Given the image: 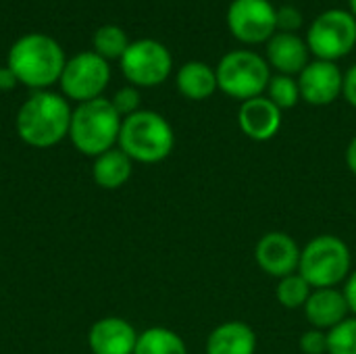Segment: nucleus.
Masks as SVG:
<instances>
[{"label": "nucleus", "instance_id": "obj_1", "mask_svg": "<svg viewBox=\"0 0 356 354\" xmlns=\"http://www.w3.org/2000/svg\"><path fill=\"white\" fill-rule=\"evenodd\" d=\"M73 108L67 98L48 90L33 92L17 111V136L31 148H52L69 138Z\"/></svg>", "mask_w": 356, "mask_h": 354}, {"label": "nucleus", "instance_id": "obj_2", "mask_svg": "<svg viewBox=\"0 0 356 354\" xmlns=\"http://www.w3.org/2000/svg\"><path fill=\"white\" fill-rule=\"evenodd\" d=\"M67 56L63 46L46 33H25L8 50L6 67L25 88L48 90L63 75Z\"/></svg>", "mask_w": 356, "mask_h": 354}, {"label": "nucleus", "instance_id": "obj_3", "mask_svg": "<svg viewBox=\"0 0 356 354\" xmlns=\"http://www.w3.org/2000/svg\"><path fill=\"white\" fill-rule=\"evenodd\" d=\"M123 117L115 111L113 102L104 96L81 102L73 108L69 140L86 156L96 159L119 144Z\"/></svg>", "mask_w": 356, "mask_h": 354}, {"label": "nucleus", "instance_id": "obj_4", "mask_svg": "<svg viewBox=\"0 0 356 354\" xmlns=\"http://www.w3.org/2000/svg\"><path fill=\"white\" fill-rule=\"evenodd\" d=\"M117 146L134 163L154 165L173 152L175 134L163 115L154 111H138L123 119Z\"/></svg>", "mask_w": 356, "mask_h": 354}, {"label": "nucleus", "instance_id": "obj_5", "mask_svg": "<svg viewBox=\"0 0 356 354\" xmlns=\"http://www.w3.org/2000/svg\"><path fill=\"white\" fill-rule=\"evenodd\" d=\"M298 273L313 290L338 288L353 273V252L348 244L334 234L315 236L300 252Z\"/></svg>", "mask_w": 356, "mask_h": 354}, {"label": "nucleus", "instance_id": "obj_6", "mask_svg": "<svg viewBox=\"0 0 356 354\" xmlns=\"http://www.w3.org/2000/svg\"><path fill=\"white\" fill-rule=\"evenodd\" d=\"M217 86L223 94L236 100H250L267 92L271 79L269 63L252 50H232L227 52L217 69Z\"/></svg>", "mask_w": 356, "mask_h": 354}, {"label": "nucleus", "instance_id": "obj_7", "mask_svg": "<svg viewBox=\"0 0 356 354\" xmlns=\"http://www.w3.org/2000/svg\"><path fill=\"white\" fill-rule=\"evenodd\" d=\"M307 46L319 61L330 63L350 54L356 46V17L350 10H325L311 23Z\"/></svg>", "mask_w": 356, "mask_h": 354}, {"label": "nucleus", "instance_id": "obj_8", "mask_svg": "<svg viewBox=\"0 0 356 354\" xmlns=\"http://www.w3.org/2000/svg\"><path fill=\"white\" fill-rule=\"evenodd\" d=\"M119 63L125 79L136 88L161 86L167 81L173 69V56L169 48L152 38L131 42Z\"/></svg>", "mask_w": 356, "mask_h": 354}, {"label": "nucleus", "instance_id": "obj_9", "mask_svg": "<svg viewBox=\"0 0 356 354\" xmlns=\"http://www.w3.org/2000/svg\"><path fill=\"white\" fill-rule=\"evenodd\" d=\"M111 81V65L94 50L79 52L67 58L63 75L58 79L65 98L75 102H90L102 96Z\"/></svg>", "mask_w": 356, "mask_h": 354}, {"label": "nucleus", "instance_id": "obj_10", "mask_svg": "<svg viewBox=\"0 0 356 354\" xmlns=\"http://www.w3.org/2000/svg\"><path fill=\"white\" fill-rule=\"evenodd\" d=\"M275 6L269 0H234L227 8V25L236 40L263 44L277 31Z\"/></svg>", "mask_w": 356, "mask_h": 354}, {"label": "nucleus", "instance_id": "obj_11", "mask_svg": "<svg viewBox=\"0 0 356 354\" xmlns=\"http://www.w3.org/2000/svg\"><path fill=\"white\" fill-rule=\"evenodd\" d=\"M302 248L286 232H267L254 246V261L269 277L282 280L298 273Z\"/></svg>", "mask_w": 356, "mask_h": 354}, {"label": "nucleus", "instance_id": "obj_12", "mask_svg": "<svg viewBox=\"0 0 356 354\" xmlns=\"http://www.w3.org/2000/svg\"><path fill=\"white\" fill-rule=\"evenodd\" d=\"M344 73L336 63L311 61L298 75L300 98L313 106H327L342 94Z\"/></svg>", "mask_w": 356, "mask_h": 354}, {"label": "nucleus", "instance_id": "obj_13", "mask_svg": "<svg viewBox=\"0 0 356 354\" xmlns=\"http://www.w3.org/2000/svg\"><path fill=\"white\" fill-rule=\"evenodd\" d=\"M138 336L127 319L102 317L88 332V348L92 354H134Z\"/></svg>", "mask_w": 356, "mask_h": 354}, {"label": "nucleus", "instance_id": "obj_14", "mask_svg": "<svg viewBox=\"0 0 356 354\" xmlns=\"http://www.w3.org/2000/svg\"><path fill=\"white\" fill-rule=\"evenodd\" d=\"M238 125L246 138L267 142L275 138L282 127V111L267 96H257L242 102L238 111Z\"/></svg>", "mask_w": 356, "mask_h": 354}, {"label": "nucleus", "instance_id": "obj_15", "mask_svg": "<svg viewBox=\"0 0 356 354\" xmlns=\"http://www.w3.org/2000/svg\"><path fill=\"white\" fill-rule=\"evenodd\" d=\"M302 311H305V317L311 323V328L321 330V332H332L344 319L350 317L348 303L340 288L313 290Z\"/></svg>", "mask_w": 356, "mask_h": 354}, {"label": "nucleus", "instance_id": "obj_16", "mask_svg": "<svg viewBox=\"0 0 356 354\" xmlns=\"http://www.w3.org/2000/svg\"><path fill=\"white\" fill-rule=\"evenodd\" d=\"M309 52L307 42L296 33L277 31L267 42V63L277 69L280 75H300V71L311 63Z\"/></svg>", "mask_w": 356, "mask_h": 354}, {"label": "nucleus", "instance_id": "obj_17", "mask_svg": "<svg viewBox=\"0 0 356 354\" xmlns=\"http://www.w3.org/2000/svg\"><path fill=\"white\" fill-rule=\"evenodd\" d=\"M257 332L244 321H225L207 338V354H257Z\"/></svg>", "mask_w": 356, "mask_h": 354}, {"label": "nucleus", "instance_id": "obj_18", "mask_svg": "<svg viewBox=\"0 0 356 354\" xmlns=\"http://www.w3.org/2000/svg\"><path fill=\"white\" fill-rule=\"evenodd\" d=\"M134 173V161L117 146L92 163V179L102 190H119L123 188Z\"/></svg>", "mask_w": 356, "mask_h": 354}, {"label": "nucleus", "instance_id": "obj_19", "mask_svg": "<svg viewBox=\"0 0 356 354\" xmlns=\"http://www.w3.org/2000/svg\"><path fill=\"white\" fill-rule=\"evenodd\" d=\"M177 90L188 100H207L211 98L219 86H217V73L213 67H209L202 61H190L186 63L175 77Z\"/></svg>", "mask_w": 356, "mask_h": 354}, {"label": "nucleus", "instance_id": "obj_20", "mask_svg": "<svg viewBox=\"0 0 356 354\" xmlns=\"http://www.w3.org/2000/svg\"><path fill=\"white\" fill-rule=\"evenodd\" d=\"M134 354H188L181 336L169 328H148L140 332Z\"/></svg>", "mask_w": 356, "mask_h": 354}, {"label": "nucleus", "instance_id": "obj_21", "mask_svg": "<svg viewBox=\"0 0 356 354\" xmlns=\"http://www.w3.org/2000/svg\"><path fill=\"white\" fill-rule=\"evenodd\" d=\"M129 38L119 25H102L94 33V52L100 54L104 61H115L125 54L129 48Z\"/></svg>", "mask_w": 356, "mask_h": 354}, {"label": "nucleus", "instance_id": "obj_22", "mask_svg": "<svg viewBox=\"0 0 356 354\" xmlns=\"http://www.w3.org/2000/svg\"><path fill=\"white\" fill-rule=\"evenodd\" d=\"M311 292H313V288L309 286V282L300 273H292L288 277L277 280V288H275L277 303L284 309H290V311L305 309Z\"/></svg>", "mask_w": 356, "mask_h": 354}, {"label": "nucleus", "instance_id": "obj_23", "mask_svg": "<svg viewBox=\"0 0 356 354\" xmlns=\"http://www.w3.org/2000/svg\"><path fill=\"white\" fill-rule=\"evenodd\" d=\"M267 98L280 108V111H288L294 108L300 100V88H298V79H294L292 75H273L269 79L267 86Z\"/></svg>", "mask_w": 356, "mask_h": 354}, {"label": "nucleus", "instance_id": "obj_24", "mask_svg": "<svg viewBox=\"0 0 356 354\" xmlns=\"http://www.w3.org/2000/svg\"><path fill=\"white\" fill-rule=\"evenodd\" d=\"M327 354H356V317L350 315L327 332Z\"/></svg>", "mask_w": 356, "mask_h": 354}, {"label": "nucleus", "instance_id": "obj_25", "mask_svg": "<svg viewBox=\"0 0 356 354\" xmlns=\"http://www.w3.org/2000/svg\"><path fill=\"white\" fill-rule=\"evenodd\" d=\"M111 102H113L115 111H117L123 119L129 117V115H134V113H138V111H142V108H140L142 96H140V90H138L136 86L119 88V90L115 92V96L111 98Z\"/></svg>", "mask_w": 356, "mask_h": 354}, {"label": "nucleus", "instance_id": "obj_26", "mask_svg": "<svg viewBox=\"0 0 356 354\" xmlns=\"http://www.w3.org/2000/svg\"><path fill=\"white\" fill-rule=\"evenodd\" d=\"M298 348L302 354H327V332L315 328L307 330L305 334H300Z\"/></svg>", "mask_w": 356, "mask_h": 354}, {"label": "nucleus", "instance_id": "obj_27", "mask_svg": "<svg viewBox=\"0 0 356 354\" xmlns=\"http://www.w3.org/2000/svg\"><path fill=\"white\" fill-rule=\"evenodd\" d=\"M275 25H277V31L296 33L302 27V15L296 6L284 4L275 10Z\"/></svg>", "mask_w": 356, "mask_h": 354}, {"label": "nucleus", "instance_id": "obj_28", "mask_svg": "<svg viewBox=\"0 0 356 354\" xmlns=\"http://www.w3.org/2000/svg\"><path fill=\"white\" fill-rule=\"evenodd\" d=\"M342 96L346 98V102L356 108V65H353L346 73H344V83H342Z\"/></svg>", "mask_w": 356, "mask_h": 354}, {"label": "nucleus", "instance_id": "obj_29", "mask_svg": "<svg viewBox=\"0 0 356 354\" xmlns=\"http://www.w3.org/2000/svg\"><path fill=\"white\" fill-rule=\"evenodd\" d=\"M342 292H344V298L348 303V309H350V315L356 317V271H353L348 275V280L344 282L342 286Z\"/></svg>", "mask_w": 356, "mask_h": 354}, {"label": "nucleus", "instance_id": "obj_30", "mask_svg": "<svg viewBox=\"0 0 356 354\" xmlns=\"http://www.w3.org/2000/svg\"><path fill=\"white\" fill-rule=\"evenodd\" d=\"M17 83L19 81H17L15 73L8 67H0V90L2 92H10V90H15Z\"/></svg>", "mask_w": 356, "mask_h": 354}, {"label": "nucleus", "instance_id": "obj_31", "mask_svg": "<svg viewBox=\"0 0 356 354\" xmlns=\"http://www.w3.org/2000/svg\"><path fill=\"white\" fill-rule=\"evenodd\" d=\"M346 167L350 169L353 175H356V136L348 142V148H346Z\"/></svg>", "mask_w": 356, "mask_h": 354}, {"label": "nucleus", "instance_id": "obj_32", "mask_svg": "<svg viewBox=\"0 0 356 354\" xmlns=\"http://www.w3.org/2000/svg\"><path fill=\"white\" fill-rule=\"evenodd\" d=\"M348 4H350V13L356 17V0H348Z\"/></svg>", "mask_w": 356, "mask_h": 354}]
</instances>
